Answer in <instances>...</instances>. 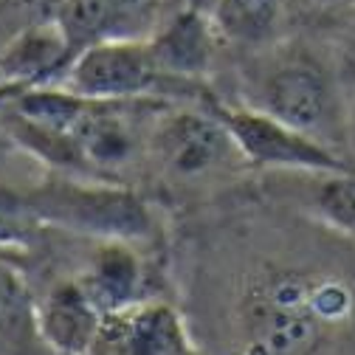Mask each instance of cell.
Wrapping results in <instances>:
<instances>
[{"instance_id": "8992f818", "label": "cell", "mask_w": 355, "mask_h": 355, "mask_svg": "<svg viewBox=\"0 0 355 355\" xmlns=\"http://www.w3.org/2000/svg\"><path fill=\"white\" fill-rule=\"evenodd\" d=\"M206 105L226 124L251 172H355V164L341 158L336 147L271 113L243 102H226L217 94H211Z\"/></svg>"}, {"instance_id": "7c38bea8", "label": "cell", "mask_w": 355, "mask_h": 355, "mask_svg": "<svg viewBox=\"0 0 355 355\" xmlns=\"http://www.w3.org/2000/svg\"><path fill=\"white\" fill-rule=\"evenodd\" d=\"M0 355H57L40 333L31 277L12 257H0Z\"/></svg>"}, {"instance_id": "4fadbf2b", "label": "cell", "mask_w": 355, "mask_h": 355, "mask_svg": "<svg viewBox=\"0 0 355 355\" xmlns=\"http://www.w3.org/2000/svg\"><path fill=\"white\" fill-rule=\"evenodd\" d=\"M206 15L223 46L259 54L279 40L285 0H211Z\"/></svg>"}, {"instance_id": "2e32d148", "label": "cell", "mask_w": 355, "mask_h": 355, "mask_svg": "<svg viewBox=\"0 0 355 355\" xmlns=\"http://www.w3.org/2000/svg\"><path fill=\"white\" fill-rule=\"evenodd\" d=\"M110 3L119 9V12H124L132 23H136L141 31H144V37L158 26V0H110Z\"/></svg>"}, {"instance_id": "277c9868", "label": "cell", "mask_w": 355, "mask_h": 355, "mask_svg": "<svg viewBox=\"0 0 355 355\" xmlns=\"http://www.w3.org/2000/svg\"><path fill=\"white\" fill-rule=\"evenodd\" d=\"M62 87L85 99L124 102V99H166V102H206L214 91L169 79L147 37H113L85 49L68 68Z\"/></svg>"}, {"instance_id": "9a60e30c", "label": "cell", "mask_w": 355, "mask_h": 355, "mask_svg": "<svg viewBox=\"0 0 355 355\" xmlns=\"http://www.w3.org/2000/svg\"><path fill=\"white\" fill-rule=\"evenodd\" d=\"M65 0H0V49L17 34L57 20Z\"/></svg>"}, {"instance_id": "8fae6325", "label": "cell", "mask_w": 355, "mask_h": 355, "mask_svg": "<svg viewBox=\"0 0 355 355\" xmlns=\"http://www.w3.org/2000/svg\"><path fill=\"white\" fill-rule=\"evenodd\" d=\"M73 62V51L68 37L57 20L34 26L0 49V82L9 85L15 94L28 87L62 85L68 68Z\"/></svg>"}, {"instance_id": "6da1fadb", "label": "cell", "mask_w": 355, "mask_h": 355, "mask_svg": "<svg viewBox=\"0 0 355 355\" xmlns=\"http://www.w3.org/2000/svg\"><path fill=\"white\" fill-rule=\"evenodd\" d=\"M341 237L293 209L200 223L181 291L203 355H355V251Z\"/></svg>"}, {"instance_id": "5bb4252c", "label": "cell", "mask_w": 355, "mask_h": 355, "mask_svg": "<svg viewBox=\"0 0 355 355\" xmlns=\"http://www.w3.org/2000/svg\"><path fill=\"white\" fill-rule=\"evenodd\" d=\"M26 184L0 178V257H26L46 234V226L37 220Z\"/></svg>"}, {"instance_id": "9c48e42d", "label": "cell", "mask_w": 355, "mask_h": 355, "mask_svg": "<svg viewBox=\"0 0 355 355\" xmlns=\"http://www.w3.org/2000/svg\"><path fill=\"white\" fill-rule=\"evenodd\" d=\"M262 195L355 237V172H265Z\"/></svg>"}, {"instance_id": "52a82bcc", "label": "cell", "mask_w": 355, "mask_h": 355, "mask_svg": "<svg viewBox=\"0 0 355 355\" xmlns=\"http://www.w3.org/2000/svg\"><path fill=\"white\" fill-rule=\"evenodd\" d=\"M85 355H203L184 307L150 299L105 313Z\"/></svg>"}, {"instance_id": "ba28073f", "label": "cell", "mask_w": 355, "mask_h": 355, "mask_svg": "<svg viewBox=\"0 0 355 355\" xmlns=\"http://www.w3.org/2000/svg\"><path fill=\"white\" fill-rule=\"evenodd\" d=\"M26 274L37 293V322L46 344L57 355H85L105 319L96 302L68 271L34 268Z\"/></svg>"}, {"instance_id": "5b68a950", "label": "cell", "mask_w": 355, "mask_h": 355, "mask_svg": "<svg viewBox=\"0 0 355 355\" xmlns=\"http://www.w3.org/2000/svg\"><path fill=\"white\" fill-rule=\"evenodd\" d=\"M243 105L265 110L279 121L310 132L333 147L338 99L327 71L307 54H271L254 60L243 73Z\"/></svg>"}, {"instance_id": "30bf717a", "label": "cell", "mask_w": 355, "mask_h": 355, "mask_svg": "<svg viewBox=\"0 0 355 355\" xmlns=\"http://www.w3.org/2000/svg\"><path fill=\"white\" fill-rule=\"evenodd\" d=\"M147 42L158 68L169 79L195 87L206 85V76L217 60V49L223 46L214 34L206 9L192 3L172 12L169 17H161L158 26L147 34Z\"/></svg>"}, {"instance_id": "7a4b0ae2", "label": "cell", "mask_w": 355, "mask_h": 355, "mask_svg": "<svg viewBox=\"0 0 355 355\" xmlns=\"http://www.w3.org/2000/svg\"><path fill=\"white\" fill-rule=\"evenodd\" d=\"M26 195L37 220L49 229L87 240L169 248L161 203L139 187L40 169V178L28 181Z\"/></svg>"}, {"instance_id": "3957f363", "label": "cell", "mask_w": 355, "mask_h": 355, "mask_svg": "<svg viewBox=\"0 0 355 355\" xmlns=\"http://www.w3.org/2000/svg\"><path fill=\"white\" fill-rule=\"evenodd\" d=\"M251 172L206 102H169L150 132L144 178L169 198H214Z\"/></svg>"}]
</instances>
